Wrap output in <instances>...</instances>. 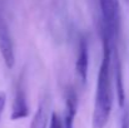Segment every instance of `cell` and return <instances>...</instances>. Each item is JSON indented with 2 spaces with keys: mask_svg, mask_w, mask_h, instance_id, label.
Segmentation results:
<instances>
[{
  "mask_svg": "<svg viewBox=\"0 0 129 128\" xmlns=\"http://www.w3.org/2000/svg\"><path fill=\"white\" fill-rule=\"evenodd\" d=\"M103 39V58L98 74V84L93 111V128H104L113 107L112 89V57L114 45L102 33Z\"/></svg>",
  "mask_w": 129,
  "mask_h": 128,
  "instance_id": "1",
  "label": "cell"
},
{
  "mask_svg": "<svg viewBox=\"0 0 129 128\" xmlns=\"http://www.w3.org/2000/svg\"><path fill=\"white\" fill-rule=\"evenodd\" d=\"M102 11V33L113 45L120 30V5L119 0H99Z\"/></svg>",
  "mask_w": 129,
  "mask_h": 128,
  "instance_id": "2",
  "label": "cell"
},
{
  "mask_svg": "<svg viewBox=\"0 0 129 128\" xmlns=\"http://www.w3.org/2000/svg\"><path fill=\"white\" fill-rule=\"evenodd\" d=\"M0 54L5 62V65L9 69H11L15 63L14 45L8 24L5 23V19L1 14H0Z\"/></svg>",
  "mask_w": 129,
  "mask_h": 128,
  "instance_id": "3",
  "label": "cell"
},
{
  "mask_svg": "<svg viewBox=\"0 0 129 128\" xmlns=\"http://www.w3.org/2000/svg\"><path fill=\"white\" fill-rule=\"evenodd\" d=\"M78 49L79 50H78V57L75 63V70L82 83H85L88 78V68H89V48H88V42L84 37L80 38Z\"/></svg>",
  "mask_w": 129,
  "mask_h": 128,
  "instance_id": "4",
  "label": "cell"
},
{
  "mask_svg": "<svg viewBox=\"0 0 129 128\" xmlns=\"http://www.w3.org/2000/svg\"><path fill=\"white\" fill-rule=\"evenodd\" d=\"M28 114H29V107L26 103V97H25L24 89L21 88V85H19L15 93L14 102H13V109H11L10 118L13 121H18V119L28 117Z\"/></svg>",
  "mask_w": 129,
  "mask_h": 128,
  "instance_id": "5",
  "label": "cell"
},
{
  "mask_svg": "<svg viewBox=\"0 0 129 128\" xmlns=\"http://www.w3.org/2000/svg\"><path fill=\"white\" fill-rule=\"evenodd\" d=\"M78 98L73 88H69L65 94V114H64V128H73L75 114H77Z\"/></svg>",
  "mask_w": 129,
  "mask_h": 128,
  "instance_id": "6",
  "label": "cell"
},
{
  "mask_svg": "<svg viewBox=\"0 0 129 128\" xmlns=\"http://www.w3.org/2000/svg\"><path fill=\"white\" fill-rule=\"evenodd\" d=\"M114 67H115V84H117V97H118V103L123 108L125 106V94H124V87H123V78H122V68H120V62L118 58V54L115 55L114 59Z\"/></svg>",
  "mask_w": 129,
  "mask_h": 128,
  "instance_id": "7",
  "label": "cell"
},
{
  "mask_svg": "<svg viewBox=\"0 0 129 128\" xmlns=\"http://www.w3.org/2000/svg\"><path fill=\"white\" fill-rule=\"evenodd\" d=\"M46 124H48V107L44 103H40L31 121L30 128H46Z\"/></svg>",
  "mask_w": 129,
  "mask_h": 128,
  "instance_id": "8",
  "label": "cell"
},
{
  "mask_svg": "<svg viewBox=\"0 0 129 128\" xmlns=\"http://www.w3.org/2000/svg\"><path fill=\"white\" fill-rule=\"evenodd\" d=\"M49 128H64L60 117H59L55 112H54V113L51 114V117H50V126H49Z\"/></svg>",
  "mask_w": 129,
  "mask_h": 128,
  "instance_id": "9",
  "label": "cell"
},
{
  "mask_svg": "<svg viewBox=\"0 0 129 128\" xmlns=\"http://www.w3.org/2000/svg\"><path fill=\"white\" fill-rule=\"evenodd\" d=\"M120 128H129V107L124 106L123 116H122V124Z\"/></svg>",
  "mask_w": 129,
  "mask_h": 128,
  "instance_id": "10",
  "label": "cell"
},
{
  "mask_svg": "<svg viewBox=\"0 0 129 128\" xmlns=\"http://www.w3.org/2000/svg\"><path fill=\"white\" fill-rule=\"evenodd\" d=\"M5 104H6V95L4 93H0V118H1V114L4 112Z\"/></svg>",
  "mask_w": 129,
  "mask_h": 128,
  "instance_id": "11",
  "label": "cell"
}]
</instances>
